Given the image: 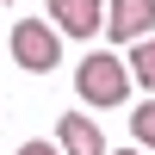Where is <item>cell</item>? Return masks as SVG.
Returning <instances> with one entry per match:
<instances>
[{"instance_id":"1","label":"cell","mask_w":155,"mask_h":155,"mask_svg":"<svg viewBox=\"0 0 155 155\" xmlns=\"http://www.w3.org/2000/svg\"><path fill=\"white\" fill-rule=\"evenodd\" d=\"M74 93H81V106H124L130 99V62L112 50H87L74 68Z\"/></svg>"},{"instance_id":"2","label":"cell","mask_w":155,"mask_h":155,"mask_svg":"<svg viewBox=\"0 0 155 155\" xmlns=\"http://www.w3.org/2000/svg\"><path fill=\"white\" fill-rule=\"evenodd\" d=\"M6 44H12V62H19L25 74H50V68L62 62V31H56L50 19H19Z\"/></svg>"},{"instance_id":"3","label":"cell","mask_w":155,"mask_h":155,"mask_svg":"<svg viewBox=\"0 0 155 155\" xmlns=\"http://www.w3.org/2000/svg\"><path fill=\"white\" fill-rule=\"evenodd\" d=\"M155 31V0H106V37L112 44H143Z\"/></svg>"},{"instance_id":"4","label":"cell","mask_w":155,"mask_h":155,"mask_svg":"<svg viewBox=\"0 0 155 155\" xmlns=\"http://www.w3.org/2000/svg\"><path fill=\"white\" fill-rule=\"evenodd\" d=\"M50 6V25L62 37H93L106 31V0H44Z\"/></svg>"},{"instance_id":"5","label":"cell","mask_w":155,"mask_h":155,"mask_svg":"<svg viewBox=\"0 0 155 155\" xmlns=\"http://www.w3.org/2000/svg\"><path fill=\"white\" fill-rule=\"evenodd\" d=\"M56 143H62V155H112V149H106V137H99V124L87 118V112H62Z\"/></svg>"},{"instance_id":"6","label":"cell","mask_w":155,"mask_h":155,"mask_svg":"<svg viewBox=\"0 0 155 155\" xmlns=\"http://www.w3.org/2000/svg\"><path fill=\"white\" fill-rule=\"evenodd\" d=\"M124 62H130V81L155 93V37H143V44H130V56H124Z\"/></svg>"},{"instance_id":"7","label":"cell","mask_w":155,"mask_h":155,"mask_svg":"<svg viewBox=\"0 0 155 155\" xmlns=\"http://www.w3.org/2000/svg\"><path fill=\"white\" fill-rule=\"evenodd\" d=\"M130 137H137V149L155 155V99H143V106L130 112Z\"/></svg>"},{"instance_id":"8","label":"cell","mask_w":155,"mask_h":155,"mask_svg":"<svg viewBox=\"0 0 155 155\" xmlns=\"http://www.w3.org/2000/svg\"><path fill=\"white\" fill-rule=\"evenodd\" d=\"M19 155H62V143H37V137H31V143H25Z\"/></svg>"},{"instance_id":"9","label":"cell","mask_w":155,"mask_h":155,"mask_svg":"<svg viewBox=\"0 0 155 155\" xmlns=\"http://www.w3.org/2000/svg\"><path fill=\"white\" fill-rule=\"evenodd\" d=\"M118 155H149V149H137V143H130V149H118Z\"/></svg>"}]
</instances>
